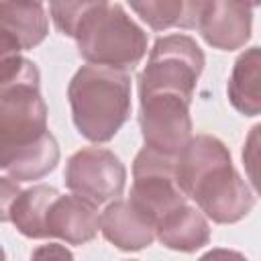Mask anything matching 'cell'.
<instances>
[{"instance_id":"cell-1","label":"cell","mask_w":261,"mask_h":261,"mask_svg":"<svg viewBox=\"0 0 261 261\" xmlns=\"http://www.w3.org/2000/svg\"><path fill=\"white\" fill-rule=\"evenodd\" d=\"M49 10L55 29L75 39L90 65L128 73L147 53V33L118 2H51Z\"/></svg>"},{"instance_id":"cell-2","label":"cell","mask_w":261,"mask_h":261,"mask_svg":"<svg viewBox=\"0 0 261 261\" xmlns=\"http://www.w3.org/2000/svg\"><path fill=\"white\" fill-rule=\"evenodd\" d=\"M177 186L216 224H234L255 206V194L234 169L228 147L212 135H196L175 157Z\"/></svg>"},{"instance_id":"cell-3","label":"cell","mask_w":261,"mask_h":261,"mask_svg":"<svg viewBox=\"0 0 261 261\" xmlns=\"http://www.w3.org/2000/svg\"><path fill=\"white\" fill-rule=\"evenodd\" d=\"M59 163V145L47 128V106L39 88H16L0 96V169L14 181L45 177Z\"/></svg>"},{"instance_id":"cell-4","label":"cell","mask_w":261,"mask_h":261,"mask_svg":"<svg viewBox=\"0 0 261 261\" xmlns=\"http://www.w3.org/2000/svg\"><path fill=\"white\" fill-rule=\"evenodd\" d=\"M67 100L77 133L92 143H108L130 116V73L82 65L67 86Z\"/></svg>"},{"instance_id":"cell-5","label":"cell","mask_w":261,"mask_h":261,"mask_svg":"<svg viewBox=\"0 0 261 261\" xmlns=\"http://www.w3.org/2000/svg\"><path fill=\"white\" fill-rule=\"evenodd\" d=\"M206 57L200 45L181 33L159 37L139 73V96L175 94L192 102Z\"/></svg>"},{"instance_id":"cell-6","label":"cell","mask_w":261,"mask_h":261,"mask_svg":"<svg viewBox=\"0 0 261 261\" xmlns=\"http://www.w3.org/2000/svg\"><path fill=\"white\" fill-rule=\"evenodd\" d=\"M128 202L147 216L153 226L175 208L188 204V198L177 186L175 157L143 147L133 161V188Z\"/></svg>"},{"instance_id":"cell-7","label":"cell","mask_w":261,"mask_h":261,"mask_svg":"<svg viewBox=\"0 0 261 261\" xmlns=\"http://www.w3.org/2000/svg\"><path fill=\"white\" fill-rule=\"evenodd\" d=\"M63 181L71 194L100 206L118 200L124 192L126 167L110 149L84 147L67 159Z\"/></svg>"},{"instance_id":"cell-8","label":"cell","mask_w":261,"mask_h":261,"mask_svg":"<svg viewBox=\"0 0 261 261\" xmlns=\"http://www.w3.org/2000/svg\"><path fill=\"white\" fill-rule=\"evenodd\" d=\"M139 126L145 147L167 157H177L192 139V102L175 94L139 96Z\"/></svg>"},{"instance_id":"cell-9","label":"cell","mask_w":261,"mask_h":261,"mask_svg":"<svg viewBox=\"0 0 261 261\" xmlns=\"http://www.w3.org/2000/svg\"><path fill=\"white\" fill-rule=\"evenodd\" d=\"M253 24V4L243 2H200L196 29L202 39L220 51H234L245 47L251 39Z\"/></svg>"},{"instance_id":"cell-10","label":"cell","mask_w":261,"mask_h":261,"mask_svg":"<svg viewBox=\"0 0 261 261\" xmlns=\"http://www.w3.org/2000/svg\"><path fill=\"white\" fill-rule=\"evenodd\" d=\"M49 20L41 2H0V63L45 41Z\"/></svg>"},{"instance_id":"cell-11","label":"cell","mask_w":261,"mask_h":261,"mask_svg":"<svg viewBox=\"0 0 261 261\" xmlns=\"http://www.w3.org/2000/svg\"><path fill=\"white\" fill-rule=\"evenodd\" d=\"M100 230V214L94 204L75 196V194H59L45 218V234L47 239L55 237L65 241L67 245H84L92 241Z\"/></svg>"},{"instance_id":"cell-12","label":"cell","mask_w":261,"mask_h":261,"mask_svg":"<svg viewBox=\"0 0 261 261\" xmlns=\"http://www.w3.org/2000/svg\"><path fill=\"white\" fill-rule=\"evenodd\" d=\"M100 230L120 251H141L155 241V226L128 200H114L104 208Z\"/></svg>"},{"instance_id":"cell-13","label":"cell","mask_w":261,"mask_h":261,"mask_svg":"<svg viewBox=\"0 0 261 261\" xmlns=\"http://www.w3.org/2000/svg\"><path fill=\"white\" fill-rule=\"evenodd\" d=\"M155 239L171 251L194 253L208 245L210 224L196 206L184 204L157 222Z\"/></svg>"},{"instance_id":"cell-14","label":"cell","mask_w":261,"mask_h":261,"mask_svg":"<svg viewBox=\"0 0 261 261\" xmlns=\"http://www.w3.org/2000/svg\"><path fill=\"white\" fill-rule=\"evenodd\" d=\"M259 67H261V49L249 47L241 53L232 65L226 94L232 108L245 116H257L261 112L259 96Z\"/></svg>"},{"instance_id":"cell-15","label":"cell","mask_w":261,"mask_h":261,"mask_svg":"<svg viewBox=\"0 0 261 261\" xmlns=\"http://www.w3.org/2000/svg\"><path fill=\"white\" fill-rule=\"evenodd\" d=\"M59 196L53 186L37 184L33 188L20 190L10 208V222L16 230L29 239H47L45 234V218L51 202Z\"/></svg>"},{"instance_id":"cell-16","label":"cell","mask_w":261,"mask_h":261,"mask_svg":"<svg viewBox=\"0 0 261 261\" xmlns=\"http://www.w3.org/2000/svg\"><path fill=\"white\" fill-rule=\"evenodd\" d=\"M130 10H135L153 31H165L171 27L196 29L200 2H181V0L130 2Z\"/></svg>"},{"instance_id":"cell-17","label":"cell","mask_w":261,"mask_h":261,"mask_svg":"<svg viewBox=\"0 0 261 261\" xmlns=\"http://www.w3.org/2000/svg\"><path fill=\"white\" fill-rule=\"evenodd\" d=\"M18 194H20L18 181L10 177H0V222L10 220V208Z\"/></svg>"},{"instance_id":"cell-18","label":"cell","mask_w":261,"mask_h":261,"mask_svg":"<svg viewBox=\"0 0 261 261\" xmlns=\"http://www.w3.org/2000/svg\"><path fill=\"white\" fill-rule=\"evenodd\" d=\"M31 261H73V255L65 245L49 243L37 247L31 255Z\"/></svg>"},{"instance_id":"cell-19","label":"cell","mask_w":261,"mask_h":261,"mask_svg":"<svg viewBox=\"0 0 261 261\" xmlns=\"http://www.w3.org/2000/svg\"><path fill=\"white\" fill-rule=\"evenodd\" d=\"M198 261H249V259H247L243 253H239V251L216 247V249L206 251Z\"/></svg>"},{"instance_id":"cell-20","label":"cell","mask_w":261,"mask_h":261,"mask_svg":"<svg viewBox=\"0 0 261 261\" xmlns=\"http://www.w3.org/2000/svg\"><path fill=\"white\" fill-rule=\"evenodd\" d=\"M0 261H6V255H4V249L0 247Z\"/></svg>"},{"instance_id":"cell-21","label":"cell","mask_w":261,"mask_h":261,"mask_svg":"<svg viewBox=\"0 0 261 261\" xmlns=\"http://www.w3.org/2000/svg\"><path fill=\"white\" fill-rule=\"evenodd\" d=\"M130 261H133V259H130Z\"/></svg>"}]
</instances>
